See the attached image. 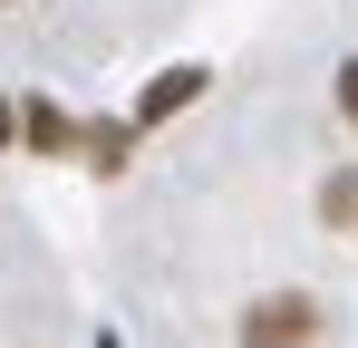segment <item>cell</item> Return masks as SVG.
I'll return each instance as SVG.
<instances>
[{
    "mask_svg": "<svg viewBox=\"0 0 358 348\" xmlns=\"http://www.w3.org/2000/svg\"><path fill=\"white\" fill-rule=\"evenodd\" d=\"M310 329H320V310H310V300H262V310L242 319V348H300Z\"/></svg>",
    "mask_w": 358,
    "mask_h": 348,
    "instance_id": "cell-1",
    "label": "cell"
},
{
    "mask_svg": "<svg viewBox=\"0 0 358 348\" xmlns=\"http://www.w3.org/2000/svg\"><path fill=\"white\" fill-rule=\"evenodd\" d=\"M194 87H203V68H175V78H155V87H145V107H136V126H155V116H175L184 97H194Z\"/></svg>",
    "mask_w": 358,
    "mask_h": 348,
    "instance_id": "cell-2",
    "label": "cell"
},
{
    "mask_svg": "<svg viewBox=\"0 0 358 348\" xmlns=\"http://www.w3.org/2000/svg\"><path fill=\"white\" fill-rule=\"evenodd\" d=\"M0 136H10V107H0Z\"/></svg>",
    "mask_w": 358,
    "mask_h": 348,
    "instance_id": "cell-4",
    "label": "cell"
},
{
    "mask_svg": "<svg viewBox=\"0 0 358 348\" xmlns=\"http://www.w3.org/2000/svg\"><path fill=\"white\" fill-rule=\"evenodd\" d=\"M339 107L358 116V58H349V68H339Z\"/></svg>",
    "mask_w": 358,
    "mask_h": 348,
    "instance_id": "cell-3",
    "label": "cell"
},
{
    "mask_svg": "<svg viewBox=\"0 0 358 348\" xmlns=\"http://www.w3.org/2000/svg\"><path fill=\"white\" fill-rule=\"evenodd\" d=\"M107 348H117V339H107Z\"/></svg>",
    "mask_w": 358,
    "mask_h": 348,
    "instance_id": "cell-5",
    "label": "cell"
}]
</instances>
